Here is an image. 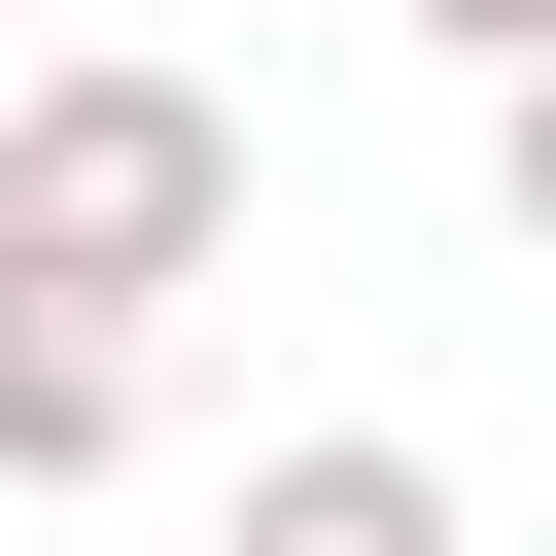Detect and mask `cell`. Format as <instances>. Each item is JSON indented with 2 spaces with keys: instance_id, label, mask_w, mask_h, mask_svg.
<instances>
[{
  "instance_id": "obj_1",
  "label": "cell",
  "mask_w": 556,
  "mask_h": 556,
  "mask_svg": "<svg viewBox=\"0 0 556 556\" xmlns=\"http://www.w3.org/2000/svg\"><path fill=\"white\" fill-rule=\"evenodd\" d=\"M0 278L174 348V278H243V104H208V70H139V35H104V70H35V104H0Z\"/></svg>"
},
{
  "instance_id": "obj_2",
  "label": "cell",
  "mask_w": 556,
  "mask_h": 556,
  "mask_svg": "<svg viewBox=\"0 0 556 556\" xmlns=\"http://www.w3.org/2000/svg\"><path fill=\"white\" fill-rule=\"evenodd\" d=\"M208 556H452V452H417V417H313V452L208 486Z\"/></svg>"
},
{
  "instance_id": "obj_3",
  "label": "cell",
  "mask_w": 556,
  "mask_h": 556,
  "mask_svg": "<svg viewBox=\"0 0 556 556\" xmlns=\"http://www.w3.org/2000/svg\"><path fill=\"white\" fill-rule=\"evenodd\" d=\"M486 208H521V243H556V70H486Z\"/></svg>"
},
{
  "instance_id": "obj_4",
  "label": "cell",
  "mask_w": 556,
  "mask_h": 556,
  "mask_svg": "<svg viewBox=\"0 0 556 556\" xmlns=\"http://www.w3.org/2000/svg\"><path fill=\"white\" fill-rule=\"evenodd\" d=\"M382 35H452V70H556V0H382Z\"/></svg>"
},
{
  "instance_id": "obj_5",
  "label": "cell",
  "mask_w": 556,
  "mask_h": 556,
  "mask_svg": "<svg viewBox=\"0 0 556 556\" xmlns=\"http://www.w3.org/2000/svg\"><path fill=\"white\" fill-rule=\"evenodd\" d=\"M0 382H35V278H0Z\"/></svg>"
},
{
  "instance_id": "obj_6",
  "label": "cell",
  "mask_w": 556,
  "mask_h": 556,
  "mask_svg": "<svg viewBox=\"0 0 556 556\" xmlns=\"http://www.w3.org/2000/svg\"><path fill=\"white\" fill-rule=\"evenodd\" d=\"M0 104H35V70H0Z\"/></svg>"
}]
</instances>
